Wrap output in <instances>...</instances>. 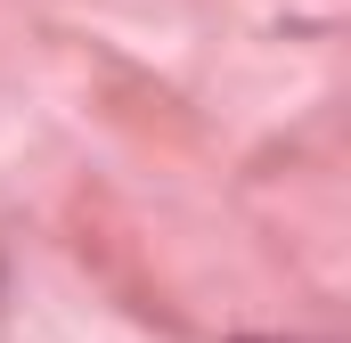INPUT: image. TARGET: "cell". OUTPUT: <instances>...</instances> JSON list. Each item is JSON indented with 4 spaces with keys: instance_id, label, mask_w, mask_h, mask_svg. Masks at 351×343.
I'll use <instances>...</instances> for the list:
<instances>
[{
    "instance_id": "6da1fadb",
    "label": "cell",
    "mask_w": 351,
    "mask_h": 343,
    "mask_svg": "<svg viewBox=\"0 0 351 343\" xmlns=\"http://www.w3.org/2000/svg\"><path fill=\"white\" fill-rule=\"evenodd\" d=\"M245 343H286V335H245Z\"/></svg>"
}]
</instances>
